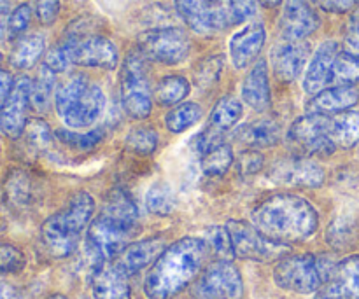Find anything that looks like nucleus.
<instances>
[{
    "mask_svg": "<svg viewBox=\"0 0 359 299\" xmlns=\"http://www.w3.org/2000/svg\"><path fill=\"white\" fill-rule=\"evenodd\" d=\"M140 221L135 202L125 191H112L102 212L86 231V252L95 266L114 261L139 235Z\"/></svg>",
    "mask_w": 359,
    "mask_h": 299,
    "instance_id": "nucleus-1",
    "label": "nucleus"
},
{
    "mask_svg": "<svg viewBox=\"0 0 359 299\" xmlns=\"http://www.w3.org/2000/svg\"><path fill=\"white\" fill-rule=\"evenodd\" d=\"M210 249L203 238L186 237L161 252L144 280L149 299H172L184 291L207 263Z\"/></svg>",
    "mask_w": 359,
    "mask_h": 299,
    "instance_id": "nucleus-2",
    "label": "nucleus"
},
{
    "mask_svg": "<svg viewBox=\"0 0 359 299\" xmlns=\"http://www.w3.org/2000/svg\"><path fill=\"white\" fill-rule=\"evenodd\" d=\"M251 223L277 244L305 242L318 231L319 217L311 202L294 195H276L255 207Z\"/></svg>",
    "mask_w": 359,
    "mask_h": 299,
    "instance_id": "nucleus-3",
    "label": "nucleus"
},
{
    "mask_svg": "<svg viewBox=\"0 0 359 299\" xmlns=\"http://www.w3.org/2000/svg\"><path fill=\"white\" fill-rule=\"evenodd\" d=\"M95 212V202L90 193L79 191L70 198L69 205L44 221L41 242L46 252L55 259L69 258L79 245L81 233L90 226Z\"/></svg>",
    "mask_w": 359,
    "mask_h": 299,
    "instance_id": "nucleus-4",
    "label": "nucleus"
},
{
    "mask_svg": "<svg viewBox=\"0 0 359 299\" xmlns=\"http://www.w3.org/2000/svg\"><path fill=\"white\" fill-rule=\"evenodd\" d=\"M56 112L70 128H88L100 119L105 109V95L98 84L83 74H76L56 90Z\"/></svg>",
    "mask_w": 359,
    "mask_h": 299,
    "instance_id": "nucleus-5",
    "label": "nucleus"
},
{
    "mask_svg": "<svg viewBox=\"0 0 359 299\" xmlns=\"http://www.w3.org/2000/svg\"><path fill=\"white\" fill-rule=\"evenodd\" d=\"M123 109L132 119H146L153 109V93L147 79L146 56L133 51L126 56L121 70Z\"/></svg>",
    "mask_w": 359,
    "mask_h": 299,
    "instance_id": "nucleus-6",
    "label": "nucleus"
},
{
    "mask_svg": "<svg viewBox=\"0 0 359 299\" xmlns=\"http://www.w3.org/2000/svg\"><path fill=\"white\" fill-rule=\"evenodd\" d=\"M226 230L230 233L231 244H233L235 258L238 259L272 263L279 261L290 252L287 245L269 240L265 235L259 233L252 224L245 223V221H228Z\"/></svg>",
    "mask_w": 359,
    "mask_h": 299,
    "instance_id": "nucleus-7",
    "label": "nucleus"
},
{
    "mask_svg": "<svg viewBox=\"0 0 359 299\" xmlns=\"http://www.w3.org/2000/svg\"><path fill=\"white\" fill-rule=\"evenodd\" d=\"M273 280L284 291L297 294H314L323 287L318 256H284L273 268Z\"/></svg>",
    "mask_w": 359,
    "mask_h": 299,
    "instance_id": "nucleus-8",
    "label": "nucleus"
},
{
    "mask_svg": "<svg viewBox=\"0 0 359 299\" xmlns=\"http://www.w3.org/2000/svg\"><path fill=\"white\" fill-rule=\"evenodd\" d=\"M139 51L146 58L163 65H177L188 58L191 41L181 28H154L139 37Z\"/></svg>",
    "mask_w": 359,
    "mask_h": 299,
    "instance_id": "nucleus-9",
    "label": "nucleus"
},
{
    "mask_svg": "<svg viewBox=\"0 0 359 299\" xmlns=\"http://www.w3.org/2000/svg\"><path fill=\"white\" fill-rule=\"evenodd\" d=\"M198 299H241L244 282L237 266L226 259L210 263L193 287Z\"/></svg>",
    "mask_w": 359,
    "mask_h": 299,
    "instance_id": "nucleus-10",
    "label": "nucleus"
},
{
    "mask_svg": "<svg viewBox=\"0 0 359 299\" xmlns=\"http://www.w3.org/2000/svg\"><path fill=\"white\" fill-rule=\"evenodd\" d=\"M290 142L307 156L328 158L335 153L337 144L330 135V118L321 114H307L297 119L290 128Z\"/></svg>",
    "mask_w": 359,
    "mask_h": 299,
    "instance_id": "nucleus-11",
    "label": "nucleus"
},
{
    "mask_svg": "<svg viewBox=\"0 0 359 299\" xmlns=\"http://www.w3.org/2000/svg\"><path fill=\"white\" fill-rule=\"evenodd\" d=\"M175 9L182 21L200 35L214 34L231 25L224 0H175Z\"/></svg>",
    "mask_w": 359,
    "mask_h": 299,
    "instance_id": "nucleus-12",
    "label": "nucleus"
},
{
    "mask_svg": "<svg viewBox=\"0 0 359 299\" xmlns=\"http://www.w3.org/2000/svg\"><path fill=\"white\" fill-rule=\"evenodd\" d=\"M269 179L287 188H319L325 184V170L309 158H283L270 167Z\"/></svg>",
    "mask_w": 359,
    "mask_h": 299,
    "instance_id": "nucleus-13",
    "label": "nucleus"
},
{
    "mask_svg": "<svg viewBox=\"0 0 359 299\" xmlns=\"http://www.w3.org/2000/svg\"><path fill=\"white\" fill-rule=\"evenodd\" d=\"M30 91L32 81L28 77H20L0 107V130L9 139H20L27 128L28 107L32 105Z\"/></svg>",
    "mask_w": 359,
    "mask_h": 299,
    "instance_id": "nucleus-14",
    "label": "nucleus"
},
{
    "mask_svg": "<svg viewBox=\"0 0 359 299\" xmlns=\"http://www.w3.org/2000/svg\"><path fill=\"white\" fill-rule=\"evenodd\" d=\"M321 25L318 13L309 0H286L280 14L279 30L284 41H304Z\"/></svg>",
    "mask_w": 359,
    "mask_h": 299,
    "instance_id": "nucleus-15",
    "label": "nucleus"
},
{
    "mask_svg": "<svg viewBox=\"0 0 359 299\" xmlns=\"http://www.w3.org/2000/svg\"><path fill=\"white\" fill-rule=\"evenodd\" d=\"M72 60L76 65L111 70L118 65L119 53L114 42L109 39L100 35H88L76 41Z\"/></svg>",
    "mask_w": 359,
    "mask_h": 299,
    "instance_id": "nucleus-16",
    "label": "nucleus"
},
{
    "mask_svg": "<svg viewBox=\"0 0 359 299\" xmlns=\"http://www.w3.org/2000/svg\"><path fill=\"white\" fill-rule=\"evenodd\" d=\"M309 55H311V46L304 41H284L273 46L270 60L277 79L284 83L298 79L304 72Z\"/></svg>",
    "mask_w": 359,
    "mask_h": 299,
    "instance_id": "nucleus-17",
    "label": "nucleus"
},
{
    "mask_svg": "<svg viewBox=\"0 0 359 299\" xmlns=\"http://www.w3.org/2000/svg\"><path fill=\"white\" fill-rule=\"evenodd\" d=\"M165 249H167V245H165L163 237H151L146 240L132 242L112 263L125 275L132 277L139 273L140 270L154 265V261L160 258Z\"/></svg>",
    "mask_w": 359,
    "mask_h": 299,
    "instance_id": "nucleus-18",
    "label": "nucleus"
},
{
    "mask_svg": "<svg viewBox=\"0 0 359 299\" xmlns=\"http://www.w3.org/2000/svg\"><path fill=\"white\" fill-rule=\"evenodd\" d=\"M91 293L95 299H132L128 275H125L112 261L95 266Z\"/></svg>",
    "mask_w": 359,
    "mask_h": 299,
    "instance_id": "nucleus-19",
    "label": "nucleus"
},
{
    "mask_svg": "<svg viewBox=\"0 0 359 299\" xmlns=\"http://www.w3.org/2000/svg\"><path fill=\"white\" fill-rule=\"evenodd\" d=\"M340 53L339 44L335 41H326L319 46L309 65L307 74L304 79V90L309 95H318L319 91L326 90L328 84H332L333 63H335L337 55Z\"/></svg>",
    "mask_w": 359,
    "mask_h": 299,
    "instance_id": "nucleus-20",
    "label": "nucleus"
},
{
    "mask_svg": "<svg viewBox=\"0 0 359 299\" xmlns=\"http://www.w3.org/2000/svg\"><path fill=\"white\" fill-rule=\"evenodd\" d=\"M266 41V30L262 23H251L237 32L230 41L231 62L237 69H245L256 60Z\"/></svg>",
    "mask_w": 359,
    "mask_h": 299,
    "instance_id": "nucleus-21",
    "label": "nucleus"
},
{
    "mask_svg": "<svg viewBox=\"0 0 359 299\" xmlns=\"http://www.w3.org/2000/svg\"><path fill=\"white\" fill-rule=\"evenodd\" d=\"M319 291L332 299H359V256L340 261L335 275Z\"/></svg>",
    "mask_w": 359,
    "mask_h": 299,
    "instance_id": "nucleus-22",
    "label": "nucleus"
},
{
    "mask_svg": "<svg viewBox=\"0 0 359 299\" xmlns=\"http://www.w3.org/2000/svg\"><path fill=\"white\" fill-rule=\"evenodd\" d=\"M359 102V90L354 86L326 88L312 97L307 104L309 114L332 116L353 109Z\"/></svg>",
    "mask_w": 359,
    "mask_h": 299,
    "instance_id": "nucleus-23",
    "label": "nucleus"
},
{
    "mask_svg": "<svg viewBox=\"0 0 359 299\" xmlns=\"http://www.w3.org/2000/svg\"><path fill=\"white\" fill-rule=\"evenodd\" d=\"M242 98L256 112H265L270 107V84L266 62L259 60L242 83Z\"/></svg>",
    "mask_w": 359,
    "mask_h": 299,
    "instance_id": "nucleus-24",
    "label": "nucleus"
},
{
    "mask_svg": "<svg viewBox=\"0 0 359 299\" xmlns=\"http://www.w3.org/2000/svg\"><path fill=\"white\" fill-rule=\"evenodd\" d=\"M235 139L251 149L272 147L280 139V123L273 118H263L248 123L235 132Z\"/></svg>",
    "mask_w": 359,
    "mask_h": 299,
    "instance_id": "nucleus-25",
    "label": "nucleus"
},
{
    "mask_svg": "<svg viewBox=\"0 0 359 299\" xmlns=\"http://www.w3.org/2000/svg\"><path fill=\"white\" fill-rule=\"evenodd\" d=\"M330 135L333 142L344 149L359 144V111L340 112L335 118H330Z\"/></svg>",
    "mask_w": 359,
    "mask_h": 299,
    "instance_id": "nucleus-26",
    "label": "nucleus"
},
{
    "mask_svg": "<svg viewBox=\"0 0 359 299\" xmlns=\"http://www.w3.org/2000/svg\"><path fill=\"white\" fill-rule=\"evenodd\" d=\"M44 49L46 41L42 35H25V37L18 39L13 51H11V65L20 70L32 69L39 62Z\"/></svg>",
    "mask_w": 359,
    "mask_h": 299,
    "instance_id": "nucleus-27",
    "label": "nucleus"
},
{
    "mask_svg": "<svg viewBox=\"0 0 359 299\" xmlns=\"http://www.w3.org/2000/svg\"><path fill=\"white\" fill-rule=\"evenodd\" d=\"M242 104L233 97H224L221 98L216 104V107L212 109L209 118V125L207 128L210 132L217 133V135H223V132L233 128L238 123V119L242 118Z\"/></svg>",
    "mask_w": 359,
    "mask_h": 299,
    "instance_id": "nucleus-28",
    "label": "nucleus"
},
{
    "mask_svg": "<svg viewBox=\"0 0 359 299\" xmlns=\"http://www.w3.org/2000/svg\"><path fill=\"white\" fill-rule=\"evenodd\" d=\"M55 86H56L55 72H53L49 67L42 65L37 79L32 83V91H30V104L39 114H44V112H48L49 109H51L53 97H56Z\"/></svg>",
    "mask_w": 359,
    "mask_h": 299,
    "instance_id": "nucleus-29",
    "label": "nucleus"
},
{
    "mask_svg": "<svg viewBox=\"0 0 359 299\" xmlns=\"http://www.w3.org/2000/svg\"><path fill=\"white\" fill-rule=\"evenodd\" d=\"M188 79L182 76H167L156 84L154 90V98L160 105H175L184 100L189 95Z\"/></svg>",
    "mask_w": 359,
    "mask_h": 299,
    "instance_id": "nucleus-30",
    "label": "nucleus"
},
{
    "mask_svg": "<svg viewBox=\"0 0 359 299\" xmlns=\"http://www.w3.org/2000/svg\"><path fill=\"white\" fill-rule=\"evenodd\" d=\"M203 111L195 102H186V104L177 105L165 116V126L172 133H182L188 128L195 126L202 118Z\"/></svg>",
    "mask_w": 359,
    "mask_h": 299,
    "instance_id": "nucleus-31",
    "label": "nucleus"
},
{
    "mask_svg": "<svg viewBox=\"0 0 359 299\" xmlns=\"http://www.w3.org/2000/svg\"><path fill=\"white\" fill-rule=\"evenodd\" d=\"M231 163H233V151L228 144L219 142L203 153L202 170L210 177H219L230 170Z\"/></svg>",
    "mask_w": 359,
    "mask_h": 299,
    "instance_id": "nucleus-32",
    "label": "nucleus"
},
{
    "mask_svg": "<svg viewBox=\"0 0 359 299\" xmlns=\"http://www.w3.org/2000/svg\"><path fill=\"white\" fill-rule=\"evenodd\" d=\"M332 83L339 86H354L359 83V56L351 51H340L333 63Z\"/></svg>",
    "mask_w": 359,
    "mask_h": 299,
    "instance_id": "nucleus-33",
    "label": "nucleus"
},
{
    "mask_svg": "<svg viewBox=\"0 0 359 299\" xmlns=\"http://www.w3.org/2000/svg\"><path fill=\"white\" fill-rule=\"evenodd\" d=\"M104 137L105 132L102 128L88 133H76L69 132V130H60V132H56V139L62 144H65L67 147H70V149L77 151V153H90V151H93L98 144H102Z\"/></svg>",
    "mask_w": 359,
    "mask_h": 299,
    "instance_id": "nucleus-34",
    "label": "nucleus"
},
{
    "mask_svg": "<svg viewBox=\"0 0 359 299\" xmlns=\"http://www.w3.org/2000/svg\"><path fill=\"white\" fill-rule=\"evenodd\" d=\"M224 67V58L221 55L207 56L203 58L198 65L195 67V84L200 88V90H209L214 84L219 81L221 72H223Z\"/></svg>",
    "mask_w": 359,
    "mask_h": 299,
    "instance_id": "nucleus-35",
    "label": "nucleus"
},
{
    "mask_svg": "<svg viewBox=\"0 0 359 299\" xmlns=\"http://www.w3.org/2000/svg\"><path fill=\"white\" fill-rule=\"evenodd\" d=\"M146 207L151 214L168 216L175 209V196L167 184L151 186L146 195Z\"/></svg>",
    "mask_w": 359,
    "mask_h": 299,
    "instance_id": "nucleus-36",
    "label": "nucleus"
},
{
    "mask_svg": "<svg viewBox=\"0 0 359 299\" xmlns=\"http://www.w3.org/2000/svg\"><path fill=\"white\" fill-rule=\"evenodd\" d=\"M203 240L209 245L210 254L216 256L217 259L231 261V259L235 258L233 244H231V238L226 226H210L209 230L205 231V238H203Z\"/></svg>",
    "mask_w": 359,
    "mask_h": 299,
    "instance_id": "nucleus-37",
    "label": "nucleus"
},
{
    "mask_svg": "<svg viewBox=\"0 0 359 299\" xmlns=\"http://www.w3.org/2000/svg\"><path fill=\"white\" fill-rule=\"evenodd\" d=\"M126 149L132 151L135 154H142V156H149L154 153L158 146V133L154 128H147V126H140V128H133L132 132L126 135L125 139Z\"/></svg>",
    "mask_w": 359,
    "mask_h": 299,
    "instance_id": "nucleus-38",
    "label": "nucleus"
},
{
    "mask_svg": "<svg viewBox=\"0 0 359 299\" xmlns=\"http://www.w3.org/2000/svg\"><path fill=\"white\" fill-rule=\"evenodd\" d=\"M76 37H69L67 35L58 46H55L53 49H49L48 55H46V67L53 70V72H65L70 65L74 63L72 53H74V44H76Z\"/></svg>",
    "mask_w": 359,
    "mask_h": 299,
    "instance_id": "nucleus-39",
    "label": "nucleus"
},
{
    "mask_svg": "<svg viewBox=\"0 0 359 299\" xmlns=\"http://www.w3.org/2000/svg\"><path fill=\"white\" fill-rule=\"evenodd\" d=\"M23 133L27 135V142L35 151H46L53 142L51 130H49L48 123H44L42 119H32V121H28Z\"/></svg>",
    "mask_w": 359,
    "mask_h": 299,
    "instance_id": "nucleus-40",
    "label": "nucleus"
},
{
    "mask_svg": "<svg viewBox=\"0 0 359 299\" xmlns=\"http://www.w3.org/2000/svg\"><path fill=\"white\" fill-rule=\"evenodd\" d=\"M25 265H27V259L20 249L9 244H0V275L20 273Z\"/></svg>",
    "mask_w": 359,
    "mask_h": 299,
    "instance_id": "nucleus-41",
    "label": "nucleus"
},
{
    "mask_svg": "<svg viewBox=\"0 0 359 299\" xmlns=\"http://www.w3.org/2000/svg\"><path fill=\"white\" fill-rule=\"evenodd\" d=\"M32 20V7L28 4H21L7 18V35L9 37H20L28 28Z\"/></svg>",
    "mask_w": 359,
    "mask_h": 299,
    "instance_id": "nucleus-42",
    "label": "nucleus"
},
{
    "mask_svg": "<svg viewBox=\"0 0 359 299\" xmlns=\"http://www.w3.org/2000/svg\"><path fill=\"white\" fill-rule=\"evenodd\" d=\"M258 13V0H228L230 23H244Z\"/></svg>",
    "mask_w": 359,
    "mask_h": 299,
    "instance_id": "nucleus-43",
    "label": "nucleus"
},
{
    "mask_svg": "<svg viewBox=\"0 0 359 299\" xmlns=\"http://www.w3.org/2000/svg\"><path fill=\"white\" fill-rule=\"evenodd\" d=\"M7 191L13 202L27 203L30 200V181L23 174H13L7 182Z\"/></svg>",
    "mask_w": 359,
    "mask_h": 299,
    "instance_id": "nucleus-44",
    "label": "nucleus"
},
{
    "mask_svg": "<svg viewBox=\"0 0 359 299\" xmlns=\"http://www.w3.org/2000/svg\"><path fill=\"white\" fill-rule=\"evenodd\" d=\"M60 0H35V14L41 25H53L60 14Z\"/></svg>",
    "mask_w": 359,
    "mask_h": 299,
    "instance_id": "nucleus-45",
    "label": "nucleus"
},
{
    "mask_svg": "<svg viewBox=\"0 0 359 299\" xmlns=\"http://www.w3.org/2000/svg\"><path fill=\"white\" fill-rule=\"evenodd\" d=\"M263 168V156L256 151H245L238 156V170L242 175H255Z\"/></svg>",
    "mask_w": 359,
    "mask_h": 299,
    "instance_id": "nucleus-46",
    "label": "nucleus"
},
{
    "mask_svg": "<svg viewBox=\"0 0 359 299\" xmlns=\"http://www.w3.org/2000/svg\"><path fill=\"white\" fill-rule=\"evenodd\" d=\"M316 6L321 7L323 11H328V13H337L344 14L349 13V11L356 9L359 6V0H314Z\"/></svg>",
    "mask_w": 359,
    "mask_h": 299,
    "instance_id": "nucleus-47",
    "label": "nucleus"
},
{
    "mask_svg": "<svg viewBox=\"0 0 359 299\" xmlns=\"http://www.w3.org/2000/svg\"><path fill=\"white\" fill-rule=\"evenodd\" d=\"M346 44L351 53L359 56V11L353 14L346 32Z\"/></svg>",
    "mask_w": 359,
    "mask_h": 299,
    "instance_id": "nucleus-48",
    "label": "nucleus"
},
{
    "mask_svg": "<svg viewBox=\"0 0 359 299\" xmlns=\"http://www.w3.org/2000/svg\"><path fill=\"white\" fill-rule=\"evenodd\" d=\"M351 237V226L347 223H333V226L328 231L330 244L337 245V247H344L349 242Z\"/></svg>",
    "mask_w": 359,
    "mask_h": 299,
    "instance_id": "nucleus-49",
    "label": "nucleus"
},
{
    "mask_svg": "<svg viewBox=\"0 0 359 299\" xmlns=\"http://www.w3.org/2000/svg\"><path fill=\"white\" fill-rule=\"evenodd\" d=\"M14 86V81L13 77H11V74L7 72L6 69L2 67V60H0V107L4 105V102H6V98L9 97L11 90H13Z\"/></svg>",
    "mask_w": 359,
    "mask_h": 299,
    "instance_id": "nucleus-50",
    "label": "nucleus"
},
{
    "mask_svg": "<svg viewBox=\"0 0 359 299\" xmlns=\"http://www.w3.org/2000/svg\"><path fill=\"white\" fill-rule=\"evenodd\" d=\"M0 299H23L20 291L6 282H0Z\"/></svg>",
    "mask_w": 359,
    "mask_h": 299,
    "instance_id": "nucleus-51",
    "label": "nucleus"
},
{
    "mask_svg": "<svg viewBox=\"0 0 359 299\" xmlns=\"http://www.w3.org/2000/svg\"><path fill=\"white\" fill-rule=\"evenodd\" d=\"M9 4L11 0H0V20H4V14L9 9Z\"/></svg>",
    "mask_w": 359,
    "mask_h": 299,
    "instance_id": "nucleus-52",
    "label": "nucleus"
},
{
    "mask_svg": "<svg viewBox=\"0 0 359 299\" xmlns=\"http://www.w3.org/2000/svg\"><path fill=\"white\" fill-rule=\"evenodd\" d=\"M259 2H262L265 7H270V9H273V7H277L279 4H283V0H259Z\"/></svg>",
    "mask_w": 359,
    "mask_h": 299,
    "instance_id": "nucleus-53",
    "label": "nucleus"
},
{
    "mask_svg": "<svg viewBox=\"0 0 359 299\" xmlns=\"http://www.w3.org/2000/svg\"><path fill=\"white\" fill-rule=\"evenodd\" d=\"M48 299H69V298L63 296V294H53V296H49Z\"/></svg>",
    "mask_w": 359,
    "mask_h": 299,
    "instance_id": "nucleus-54",
    "label": "nucleus"
},
{
    "mask_svg": "<svg viewBox=\"0 0 359 299\" xmlns=\"http://www.w3.org/2000/svg\"><path fill=\"white\" fill-rule=\"evenodd\" d=\"M314 299H332V298H328V296H325V294L319 293V296H318V298H314Z\"/></svg>",
    "mask_w": 359,
    "mask_h": 299,
    "instance_id": "nucleus-55",
    "label": "nucleus"
},
{
    "mask_svg": "<svg viewBox=\"0 0 359 299\" xmlns=\"http://www.w3.org/2000/svg\"><path fill=\"white\" fill-rule=\"evenodd\" d=\"M358 158H359V151H358Z\"/></svg>",
    "mask_w": 359,
    "mask_h": 299,
    "instance_id": "nucleus-56",
    "label": "nucleus"
}]
</instances>
